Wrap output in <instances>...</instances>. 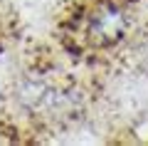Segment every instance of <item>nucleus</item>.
Here are the masks:
<instances>
[{"mask_svg": "<svg viewBox=\"0 0 148 146\" xmlns=\"http://www.w3.org/2000/svg\"><path fill=\"white\" fill-rule=\"evenodd\" d=\"M47 84L45 82H40V79H25V82L20 84V99L25 102V104H30V107H35L37 102H42V99H47Z\"/></svg>", "mask_w": 148, "mask_h": 146, "instance_id": "2", "label": "nucleus"}, {"mask_svg": "<svg viewBox=\"0 0 148 146\" xmlns=\"http://www.w3.org/2000/svg\"><path fill=\"white\" fill-rule=\"evenodd\" d=\"M123 30H126V15L116 5H104L91 17V32H94V37H99L104 42L121 37Z\"/></svg>", "mask_w": 148, "mask_h": 146, "instance_id": "1", "label": "nucleus"}]
</instances>
